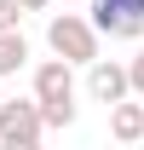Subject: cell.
<instances>
[{
	"mask_svg": "<svg viewBox=\"0 0 144 150\" xmlns=\"http://www.w3.org/2000/svg\"><path fill=\"white\" fill-rule=\"evenodd\" d=\"M23 64H29V40H23L18 29H0V81H6V75H18Z\"/></svg>",
	"mask_w": 144,
	"mask_h": 150,
	"instance_id": "7",
	"label": "cell"
},
{
	"mask_svg": "<svg viewBox=\"0 0 144 150\" xmlns=\"http://www.w3.org/2000/svg\"><path fill=\"white\" fill-rule=\"evenodd\" d=\"M109 133H115V139H121V144H138L144 139V104H109Z\"/></svg>",
	"mask_w": 144,
	"mask_h": 150,
	"instance_id": "6",
	"label": "cell"
},
{
	"mask_svg": "<svg viewBox=\"0 0 144 150\" xmlns=\"http://www.w3.org/2000/svg\"><path fill=\"white\" fill-rule=\"evenodd\" d=\"M87 93L98 98V104H121V98L133 93L127 64H115V58H92V64H87Z\"/></svg>",
	"mask_w": 144,
	"mask_h": 150,
	"instance_id": "5",
	"label": "cell"
},
{
	"mask_svg": "<svg viewBox=\"0 0 144 150\" xmlns=\"http://www.w3.org/2000/svg\"><path fill=\"white\" fill-rule=\"evenodd\" d=\"M18 18H23L18 0H0V29H18Z\"/></svg>",
	"mask_w": 144,
	"mask_h": 150,
	"instance_id": "9",
	"label": "cell"
},
{
	"mask_svg": "<svg viewBox=\"0 0 144 150\" xmlns=\"http://www.w3.org/2000/svg\"><path fill=\"white\" fill-rule=\"evenodd\" d=\"M98 23L81 18V12H58L52 23H46V46H52L58 58H69V64H92L98 58Z\"/></svg>",
	"mask_w": 144,
	"mask_h": 150,
	"instance_id": "2",
	"label": "cell"
},
{
	"mask_svg": "<svg viewBox=\"0 0 144 150\" xmlns=\"http://www.w3.org/2000/svg\"><path fill=\"white\" fill-rule=\"evenodd\" d=\"M35 98H40V115H46V127H69L75 121V64L69 58H46L35 64Z\"/></svg>",
	"mask_w": 144,
	"mask_h": 150,
	"instance_id": "1",
	"label": "cell"
},
{
	"mask_svg": "<svg viewBox=\"0 0 144 150\" xmlns=\"http://www.w3.org/2000/svg\"><path fill=\"white\" fill-rule=\"evenodd\" d=\"M0 104H6V93H0Z\"/></svg>",
	"mask_w": 144,
	"mask_h": 150,
	"instance_id": "11",
	"label": "cell"
},
{
	"mask_svg": "<svg viewBox=\"0 0 144 150\" xmlns=\"http://www.w3.org/2000/svg\"><path fill=\"white\" fill-rule=\"evenodd\" d=\"M127 75H133V93L144 98V46H138V52H133V64H127Z\"/></svg>",
	"mask_w": 144,
	"mask_h": 150,
	"instance_id": "8",
	"label": "cell"
},
{
	"mask_svg": "<svg viewBox=\"0 0 144 150\" xmlns=\"http://www.w3.org/2000/svg\"><path fill=\"white\" fill-rule=\"evenodd\" d=\"M23 12H46V6H52V0H18Z\"/></svg>",
	"mask_w": 144,
	"mask_h": 150,
	"instance_id": "10",
	"label": "cell"
},
{
	"mask_svg": "<svg viewBox=\"0 0 144 150\" xmlns=\"http://www.w3.org/2000/svg\"><path fill=\"white\" fill-rule=\"evenodd\" d=\"M40 139H46L40 98H6V104H0V144H12V150H35Z\"/></svg>",
	"mask_w": 144,
	"mask_h": 150,
	"instance_id": "3",
	"label": "cell"
},
{
	"mask_svg": "<svg viewBox=\"0 0 144 150\" xmlns=\"http://www.w3.org/2000/svg\"><path fill=\"white\" fill-rule=\"evenodd\" d=\"M92 23L109 40H138L144 35V0H92Z\"/></svg>",
	"mask_w": 144,
	"mask_h": 150,
	"instance_id": "4",
	"label": "cell"
}]
</instances>
